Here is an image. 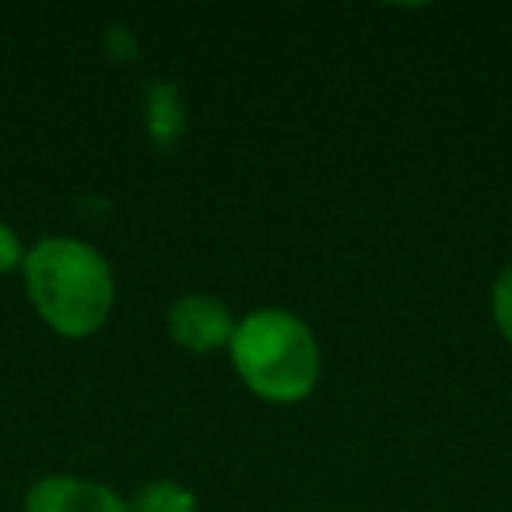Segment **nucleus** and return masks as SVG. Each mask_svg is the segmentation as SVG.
I'll return each instance as SVG.
<instances>
[{"instance_id":"1","label":"nucleus","mask_w":512,"mask_h":512,"mask_svg":"<svg viewBox=\"0 0 512 512\" xmlns=\"http://www.w3.org/2000/svg\"><path fill=\"white\" fill-rule=\"evenodd\" d=\"M22 281L32 309L60 337L95 334L113 313V267L92 242L74 235H46L25 249Z\"/></svg>"},{"instance_id":"2","label":"nucleus","mask_w":512,"mask_h":512,"mask_svg":"<svg viewBox=\"0 0 512 512\" xmlns=\"http://www.w3.org/2000/svg\"><path fill=\"white\" fill-rule=\"evenodd\" d=\"M228 355L239 379L271 404H299L320 379V344L302 316L253 309L235 323Z\"/></svg>"},{"instance_id":"3","label":"nucleus","mask_w":512,"mask_h":512,"mask_svg":"<svg viewBox=\"0 0 512 512\" xmlns=\"http://www.w3.org/2000/svg\"><path fill=\"white\" fill-rule=\"evenodd\" d=\"M235 323L228 306L218 299V295H204L193 292L183 295L179 302H172L169 309V334L176 344H183L186 351H197V355H207V351L228 348L235 334Z\"/></svg>"},{"instance_id":"4","label":"nucleus","mask_w":512,"mask_h":512,"mask_svg":"<svg viewBox=\"0 0 512 512\" xmlns=\"http://www.w3.org/2000/svg\"><path fill=\"white\" fill-rule=\"evenodd\" d=\"M25 512H130V502L102 481L46 474L25 491Z\"/></svg>"},{"instance_id":"5","label":"nucleus","mask_w":512,"mask_h":512,"mask_svg":"<svg viewBox=\"0 0 512 512\" xmlns=\"http://www.w3.org/2000/svg\"><path fill=\"white\" fill-rule=\"evenodd\" d=\"M130 512H200V502L179 481H151L130 498Z\"/></svg>"},{"instance_id":"6","label":"nucleus","mask_w":512,"mask_h":512,"mask_svg":"<svg viewBox=\"0 0 512 512\" xmlns=\"http://www.w3.org/2000/svg\"><path fill=\"white\" fill-rule=\"evenodd\" d=\"M491 316H495L502 337L512 344V267H505L491 288Z\"/></svg>"},{"instance_id":"7","label":"nucleus","mask_w":512,"mask_h":512,"mask_svg":"<svg viewBox=\"0 0 512 512\" xmlns=\"http://www.w3.org/2000/svg\"><path fill=\"white\" fill-rule=\"evenodd\" d=\"M22 260H25V249L18 242L15 228L0 221V274H11L15 267H22Z\"/></svg>"}]
</instances>
